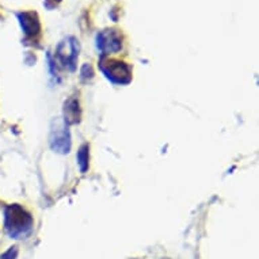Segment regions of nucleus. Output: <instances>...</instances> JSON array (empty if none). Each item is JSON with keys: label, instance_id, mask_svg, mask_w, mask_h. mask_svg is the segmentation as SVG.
<instances>
[{"label": "nucleus", "instance_id": "nucleus-8", "mask_svg": "<svg viewBox=\"0 0 259 259\" xmlns=\"http://www.w3.org/2000/svg\"><path fill=\"white\" fill-rule=\"evenodd\" d=\"M77 161H79L80 170L84 172L89 168V145H83L80 151L77 152Z\"/></svg>", "mask_w": 259, "mask_h": 259}, {"label": "nucleus", "instance_id": "nucleus-1", "mask_svg": "<svg viewBox=\"0 0 259 259\" xmlns=\"http://www.w3.org/2000/svg\"><path fill=\"white\" fill-rule=\"evenodd\" d=\"M6 225L10 234L17 236L25 232V228L30 230L31 225V217L26 214V212L19 206H11L6 213Z\"/></svg>", "mask_w": 259, "mask_h": 259}, {"label": "nucleus", "instance_id": "nucleus-5", "mask_svg": "<svg viewBox=\"0 0 259 259\" xmlns=\"http://www.w3.org/2000/svg\"><path fill=\"white\" fill-rule=\"evenodd\" d=\"M57 59L63 63L64 67H71V69L75 68V61L77 57L76 42L73 38H68L63 41L57 48Z\"/></svg>", "mask_w": 259, "mask_h": 259}, {"label": "nucleus", "instance_id": "nucleus-2", "mask_svg": "<svg viewBox=\"0 0 259 259\" xmlns=\"http://www.w3.org/2000/svg\"><path fill=\"white\" fill-rule=\"evenodd\" d=\"M102 71L114 83H127L131 80V69L125 63L119 61H106L102 64Z\"/></svg>", "mask_w": 259, "mask_h": 259}, {"label": "nucleus", "instance_id": "nucleus-4", "mask_svg": "<svg viewBox=\"0 0 259 259\" xmlns=\"http://www.w3.org/2000/svg\"><path fill=\"white\" fill-rule=\"evenodd\" d=\"M51 145L52 148L56 149L57 152L65 153L68 152L71 147V140H69V132L67 127L61 123H56V127L52 129L51 133Z\"/></svg>", "mask_w": 259, "mask_h": 259}, {"label": "nucleus", "instance_id": "nucleus-7", "mask_svg": "<svg viewBox=\"0 0 259 259\" xmlns=\"http://www.w3.org/2000/svg\"><path fill=\"white\" fill-rule=\"evenodd\" d=\"M79 107V103L75 101V99H71L68 103H65V109H64V111H65V121L68 123H75L77 121V117H79V114H77V109Z\"/></svg>", "mask_w": 259, "mask_h": 259}, {"label": "nucleus", "instance_id": "nucleus-3", "mask_svg": "<svg viewBox=\"0 0 259 259\" xmlns=\"http://www.w3.org/2000/svg\"><path fill=\"white\" fill-rule=\"evenodd\" d=\"M97 47L99 51L103 52V55L121 51V35L115 30H105L97 37Z\"/></svg>", "mask_w": 259, "mask_h": 259}, {"label": "nucleus", "instance_id": "nucleus-6", "mask_svg": "<svg viewBox=\"0 0 259 259\" xmlns=\"http://www.w3.org/2000/svg\"><path fill=\"white\" fill-rule=\"evenodd\" d=\"M19 21L26 35H34L39 31V22L34 13L19 14Z\"/></svg>", "mask_w": 259, "mask_h": 259}]
</instances>
